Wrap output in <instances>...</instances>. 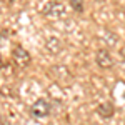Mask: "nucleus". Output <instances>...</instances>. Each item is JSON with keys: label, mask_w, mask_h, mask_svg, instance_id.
Segmentation results:
<instances>
[{"label": "nucleus", "mask_w": 125, "mask_h": 125, "mask_svg": "<svg viewBox=\"0 0 125 125\" xmlns=\"http://www.w3.org/2000/svg\"><path fill=\"white\" fill-rule=\"evenodd\" d=\"M30 112H32V115L35 117V118H43V117H47L50 114V104H48L45 98H39L32 105Z\"/></svg>", "instance_id": "1"}, {"label": "nucleus", "mask_w": 125, "mask_h": 125, "mask_svg": "<svg viewBox=\"0 0 125 125\" xmlns=\"http://www.w3.org/2000/svg\"><path fill=\"white\" fill-rule=\"evenodd\" d=\"M12 58H13V62H15L19 67H27L30 63V60H32L30 53L23 47H15L13 48V50H12Z\"/></svg>", "instance_id": "2"}, {"label": "nucleus", "mask_w": 125, "mask_h": 125, "mask_svg": "<svg viewBox=\"0 0 125 125\" xmlns=\"http://www.w3.org/2000/svg\"><path fill=\"white\" fill-rule=\"evenodd\" d=\"M65 13V7L62 2H48L43 9V15L47 17H52V19H57V17H62Z\"/></svg>", "instance_id": "3"}, {"label": "nucleus", "mask_w": 125, "mask_h": 125, "mask_svg": "<svg viewBox=\"0 0 125 125\" xmlns=\"http://www.w3.org/2000/svg\"><path fill=\"white\" fill-rule=\"evenodd\" d=\"M95 62L100 68H110L114 65V58L110 55V52L105 50V48H100L95 53Z\"/></svg>", "instance_id": "4"}, {"label": "nucleus", "mask_w": 125, "mask_h": 125, "mask_svg": "<svg viewBox=\"0 0 125 125\" xmlns=\"http://www.w3.org/2000/svg\"><path fill=\"white\" fill-rule=\"evenodd\" d=\"M45 48H47L52 55H57V53L62 52L63 45H62V42H60L57 37H50V39H47V42H45Z\"/></svg>", "instance_id": "5"}, {"label": "nucleus", "mask_w": 125, "mask_h": 125, "mask_svg": "<svg viewBox=\"0 0 125 125\" xmlns=\"http://www.w3.org/2000/svg\"><path fill=\"white\" fill-rule=\"evenodd\" d=\"M97 112H98V115L104 117V118H110V117L114 115L115 108H114V105H112V104H102V105H98Z\"/></svg>", "instance_id": "6"}, {"label": "nucleus", "mask_w": 125, "mask_h": 125, "mask_svg": "<svg viewBox=\"0 0 125 125\" xmlns=\"http://www.w3.org/2000/svg\"><path fill=\"white\" fill-rule=\"evenodd\" d=\"M70 3H72V9L75 12H78V13L83 12V0H70Z\"/></svg>", "instance_id": "7"}, {"label": "nucleus", "mask_w": 125, "mask_h": 125, "mask_svg": "<svg viewBox=\"0 0 125 125\" xmlns=\"http://www.w3.org/2000/svg\"><path fill=\"white\" fill-rule=\"evenodd\" d=\"M122 53H124V57H125V47H124V48H122Z\"/></svg>", "instance_id": "8"}, {"label": "nucleus", "mask_w": 125, "mask_h": 125, "mask_svg": "<svg viewBox=\"0 0 125 125\" xmlns=\"http://www.w3.org/2000/svg\"><path fill=\"white\" fill-rule=\"evenodd\" d=\"M2 125H5V120H2Z\"/></svg>", "instance_id": "9"}, {"label": "nucleus", "mask_w": 125, "mask_h": 125, "mask_svg": "<svg viewBox=\"0 0 125 125\" xmlns=\"http://www.w3.org/2000/svg\"><path fill=\"white\" fill-rule=\"evenodd\" d=\"M12 2H13V0H9V3H12Z\"/></svg>", "instance_id": "10"}, {"label": "nucleus", "mask_w": 125, "mask_h": 125, "mask_svg": "<svg viewBox=\"0 0 125 125\" xmlns=\"http://www.w3.org/2000/svg\"><path fill=\"white\" fill-rule=\"evenodd\" d=\"M124 125H125V120H124Z\"/></svg>", "instance_id": "11"}]
</instances>
